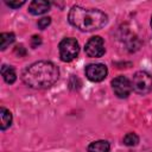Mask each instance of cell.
<instances>
[{"instance_id": "6da1fadb", "label": "cell", "mask_w": 152, "mask_h": 152, "mask_svg": "<svg viewBox=\"0 0 152 152\" xmlns=\"http://www.w3.org/2000/svg\"><path fill=\"white\" fill-rule=\"evenodd\" d=\"M58 68L49 61H39L27 66L21 75L23 82L33 89H45L57 82Z\"/></svg>"}, {"instance_id": "7a4b0ae2", "label": "cell", "mask_w": 152, "mask_h": 152, "mask_svg": "<svg viewBox=\"0 0 152 152\" xmlns=\"http://www.w3.org/2000/svg\"><path fill=\"white\" fill-rule=\"evenodd\" d=\"M69 21L76 28L90 32L103 27L108 21V17L104 12L96 8L74 6L69 12Z\"/></svg>"}, {"instance_id": "3957f363", "label": "cell", "mask_w": 152, "mask_h": 152, "mask_svg": "<svg viewBox=\"0 0 152 152\" xmlns=\"http://www.w3.org/2000/svg\"><path fill=\"white\" fill-rule=\"evenodd\" d=\"M132 89L141 95L148 94L152 90V75L146 71H138L132 80Z\"/></svg>"}, {"instance_id": "277c9868", "label": "cell", "mask_w": 152, "mask_h": 152, "mask_svg": "<svg viewBox=\"0 0 152 152\" xmlns=\"http://www.w3.org/2000/svg\"><path fill=\"white\" fill-rule=\"evenodd\" d=\"M80 45L74 38H64L59 43V57L63 62H71L77 57Z\"/></svg>"}, {"instance_id": "5b68a950", "label": "cell", "mask_w": 152, "mask_h": 152, "mask_svg": "<svg viewBox=\"0 0 152 152\" xmlns=\"http://www.w3.org/2000/svg\"><path fill=\"white\" fill-rule=\"evenodd\" d=\"M112 88L114 94L120 99H126L132 90V83L126 76H118L112 81Z\"/></svg>"}, {"instance_id": "8992f818", "label": "cell", "mask_w": 152, "mask_h": 152, "mask_svg": "<svg viewBox=\"0 0 152 152\" xmlns=\"http://www.w3.org/2000/svg\"><path fill=\"white\" fill-rule=\"evenodd\" d=\"M84 51H86L88 57H91V58L101 57L104 53V42H103V39L100 36L91 37L87 42Z\"/></svg>"}, {"instance_id": "52a82bcc", "label": "cell", "mask_w": 152, "mask_h": 152, "mask_svg": "<svg viewBox=\"0 0 152 152\" xmlns=\"http://www.w3.org/2000/svg\"><path fill=\"white\" fill-rule=\"evenodd\" d=\"M107 74H108V69L104 64L95 63L86 66V76L91 82H101L102 80L106 78Z\"/></svg>"}, {"instance_id": "ba28073f", "label": "cell", "mask_w": 152, "mask_h": 152, "mask_svg": "<svg viewBox=\"0 0 152 152\" xmlns=\"http://www.w3.org/2000/svg\"><path fill=\"white\" fill-rule=\"evenodd\" d=\"M50 10V4L44 0H34L28 6V12L33 15H40Z\"/></svg>"}, {"instance_id": "9c48e42d", "label": "cell", "mask_w": 152, "mask_h": 152, "mask_svg": "<svg viewBox=\"0 0 152 152\" xmlns=\"http://www.w3.org/2000/svg\"><path fill=\"white\" fill-rule=\"evenodd\" d=\"M1 75H2V77H4V80H5V82L8 83V84L14 83L15 80H17L15 70H14V68L11 66V65H10V66H8V65H2V66H1Z\"/></svg>"}, {"instance_id": "30bf717a", "label": "cell", "mask_w": 152, "mask_h": 152, "mask_svg": "<svg viewBox=\"0 0 152 152\" xmlns=\"http://www.w3.org/2000/svg\"><path fill=\"white\" fill-rule=\"evenodd\" d=\"M110 145L106 140H97L88 146V152H109Z\"/></svg>"}, {"instance_id": "8fae6325", "label": "cell", "mask_w": 152, "mask_h": 152, "mask_svg": "<svg viewBox=\"0 0 152 152\" xmlns=\"http://www.w3.org/2000/svg\"><path fill=\"white\" fill-rule=\"evenodd\" d=\"M0 119H1V124H0V128L2 131H5L6 128H8L12 124V114L8 109L1 107L0 108Z\"/></svg>"}, {"instance_id": "7c38bea8", "label": "cell", "mask_w": 152, "mask_h": 152, "mask_svg": "<svg viewBox=\"0 0 152 152\" xmlns=\"http://www.w3.org/2000/svg\"><path fill=\"white\" fill-rule=\"evenodd\" d=\"M14 39H15V36L12 32L1 33L0 34V49L1 50H5L7 46H10L14 42Z\"/></svg>"}, {"instance_id": "4fadbf2b", "label": "cell", "mask_w": 152, "mask_h": 152, "mask_svg": "<svg viewBox=\"0 0 152 152\" xmlns=\"http://www.w3.org/2000/svg\"><path fill=\"white\" fill-rule=\"evenodd\" d=\"M139 142V138L135 133H127L124 137V144L126 146H135Z\"/></svg>"}, {"instance_id": "5bb4252c", "label": "cell", "mask_w": 152, "mask_h": 152, "mask_svg": "<svg viewBox=\"0 0 152 152\" xmlns=\"http://www.w3.org/2000/svg\"><path fill=\"white\" fill-rule=\"evenodd\" d=\"M50 23H51V19H50L49 17H44V18H42V19L38 20L37 25H38V27H39L40 30H44V28H46V27L50 25Z\"/></svg>"}, {"instance_id": "9a60e30c", "label": "cell", "mask_w": 152, "mask_h": 152, "mask_svg": "<svg viewBox=\"0 0 152 152\" xmlns=\"http://www.w3.org/2000/svg\"><path fill=\"white\" fill-rule=\"evenodd\" d=\"M24 4H25L24 0H21V1H6V5L10 6V7H12V8H19Z\"/></svg>"}, {"instance_id": "2e32d148", "label": "cell", "mask_w": 152, "mask_h": 152, "mask_svg": "<svg viewBox=\"0 0 152 152\" xmlns=\"http://www.w3.org/2000/svg\"><path fill=\"white\" fill-rule=\"evenodd\" d=\"M42 44V38L39 36H33L31 38V46L34 49V48H38V45Z\"/></svg>"}, {"instance_id": "e0dca14e", "label": "cell", "mask_w": 152, "mask_h": 152, "mask_svg": "<svg viewBox=\"0 0 152 152\" xmlns=\"http://www.w3.org/2000/svg\"><path fill=\"white\" fill-rule=\"evenodd\" d=\"M151 27H152V18H151Z\"/></svg>"}]
</instances>
